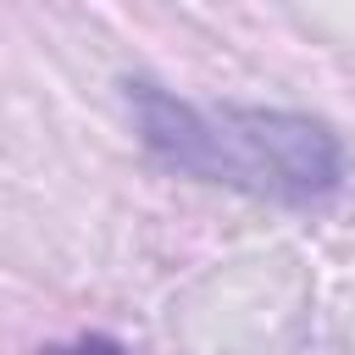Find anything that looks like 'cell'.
Segmentation results:
<instances>
[{
    "mask_svg": "<svg viewBox=\"0 0 355 355\" xmlns=\"http://www.w3.org/2000/svg\"><path fill=\"white\" fill-rule=\"evenodd\" d=\"M39 355H133V349L116 344L111 333H78V338H67V344H44Z\"/></svg>",
    "mask_w": 355,
    "mask_h": 355,
    "instance_id": "7a4b0ae2",
    "label": "cell"
},
{
    "mask_svg": "<svg viewBox=\"0 0 355 355\" xmlns=\"http://www.w3.org/2000/svg\"><path fill=\"white\" fill-rule=\"evenodd\" d=\"M122 94L139 144L178 178L277 205H322L344 189V144L311 111H272L233 100L200 105L150 78H128Z\"/></svg>",
    "mask_w": 355,
    "mask_h": 355,
    "instance_id": "6da1fadb",
    "label": "cell"
}]
</instances>
